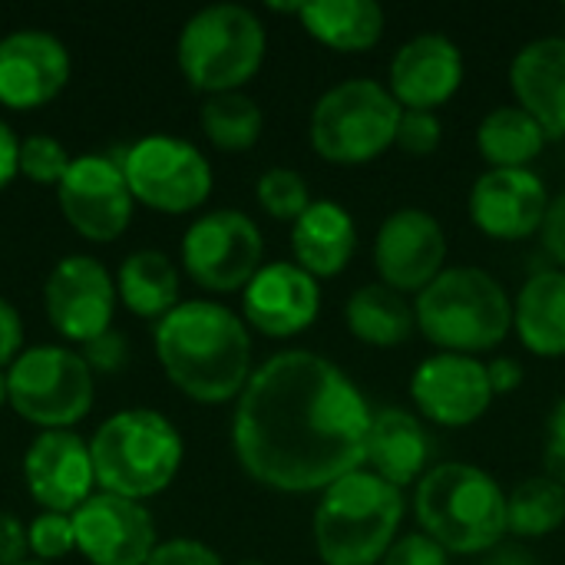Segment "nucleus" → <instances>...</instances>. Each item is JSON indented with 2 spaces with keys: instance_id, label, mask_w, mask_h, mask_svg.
<instances>
[{
  "instance_id": "f257e3e1",
  "label": "nucleus",
  "mask_w": 565,
  "mask_h": 565,
  "mask_svg": "<svg viewBox=\"0 0 565 565\" xmlns=\"http://www.w3.org/2000/svg\"><path fill=\"white\" fill-rule=\"evenodd\" d=\"M374 407L315 351H281L255 367L232 417L242 470L278 493H324L364 467Z\"/></svg>"
},
{
  "instance_id": "f03ea898",
  "label": "nucleus",
  "mask_w": 565,
  "mask_h": 565,
  "mask_svg": "<svg viewBox=\"0 0 565 565\" xmlns=\"http://www.w3.org/2000/svg\"><path fill=\"white\" fill-rule=\"evenodd\" d=\"M156 358L166 377L199 404L238 401L252 381L248 324L218 301H179L156 321Z\"/></svg>"
},
{
  "instance_id": "7ed1b4c3",
  "label": "nucleus",
  "mask_w": 565,
  "mask_h": 565,
  "mask_svg": "<svg viewBox=\"0 0 565 565\" xmlns=\"http://www.w3.org/2000/svg\"><path fill=\"white\" fill-rule=\"evenodd\" d=\"M420 533L450 556H483L500 546L507 530V490L493 473L473 463L447 460L430 467L414 490Z\"/></svg>"
},
{
  "instance_id": "20e7f679",
  "label": "nucleus",
  "mask_w": 565,
  "mask_h": 565,
  "mask_svg": "<svg viewBox=\"0 0 565 565\" xmlns=\"http://www.w3.org/2000/svg\"><path fill=\"white\" fill-rule=\"evenodd\" d=\"M417 331L447 354L480 358L513 331L510 291L477 265L444 268L414 298Z\"/></svg>"
},
{
  "instance_id": "39448f33",
  "label": "nucleus",
  "mask_w": 565,
  "mask_h": 565,
  "mask_svg": "<svg viewBox=\"0 0 565 565\" xmlns=\"http://www.w3.org/2000/svg\"><path fill=\"white\" fill-rule=\"evenodd\" d=\"M404 490L354 470L321 493L315 510V550L324 565H381L404 523Z\"/></svg>"
},
{
  "instance_id": "423d86ee",
  "label": "nucleus",
  "mask_w": 565,
  "mask_h": 565,
  "mask_svg": "<svg viewBox=\"0 0 565 565\" xmlns=\"http://www.w3.org/2000/svg\"><path fill=\"white\" fill-rule=\"evenodd\" d=\"M89 454L103 493L142 503L172 487L182 470L185 444L166 414L129 407L103 420L89 440Z\"/></svg>"
},
{
  "instance_id": "0eeeda50",
  "label": "nucleus",
  "mask_w": 565,
  "mask_h": 565,
  "mask_svg": "<svg viewBox=\"0 0 565 565\" xmlns=\"http://www.w3.org/2000/svg\"><path fill=\"white\" fill-rule=\"evenodd\" d=\"M265 50V23L242 3L202 7L179 33V66L205 96L238 93L262 70Z\"/></svg>"
},
{
  "instance_id": "6e6552de",
  "label": "nucleus",
  "mask_w": 565,
  "mask_h": 565,
  "mask_svg": "<svg viewBox=\"0 0 565 565\" xmlns=\"http://www.w3.org/2000/svg\"><path fill=\"white\" fill-rule=\"evenodd\" d=\"M401 113V103L377 79H344L321 93L311 109V149L331 166H367L394 146Z\"/></svg>"
},
{
  "instance_id": "1a4fd4ad",
  "label": "nucleus",
  "mask_w": 565,
  "mask_h": 565,
  "mask_svg": "<svg viewBox=\"0 0 565 565\" xmlns=\"http://www.w3.org/2000/svg\"><path fill=\"white\" fill-rule=\"evenodd\" d=\"M10 407L40 430H73L93 411V371L73 348L36 344L7 367Z\"/></svg>"
},
{
  "instance_id": "9d476101",
  "label": "nucleus",
  "mask_w": 565,
  "mask_h": 565,
  "mask_svg": "<svg viewBox=\"0 0 565 565\" xmlns=\"http://www.w3.org/2000/svg\"><path fill=\"white\" fill-rule=\"evenodd\" d=\"M119 162L132 199L156 212H195L212 195V166L202 156V149L192 146L189 139L152 132L132 142Z\"/></svg>"
},
{
  "instance_id": "9b49d317",
  "label": "nucleus",
  "mask_w": 565,
  "mask_h": 565,
  "mask_svg": "<svg viewBox=\"0 0 565 565\" xmlns=\"http://www.w3.org/2000/svg\"><path fill=\"white\" fill-rule=\"evenodd\" d=\"M262 228L238 209L199 215L182 238V268L205 291H245V285L262 271Z\"/></svg>"
},
{
  "instance_id": "f8f14e48",
  "label": "nucleus",
  "mask_w": 565,
  "mask_h": 565,
  "mask_svg": "<svg viewBox=\"0 0 565 565\" xmlns=\"http://www.w3.org/2000/svg\"><path fill=\"white\" fill-rule=\"evenodd\" d=\"M56 199L70 228L86 242H116L129 228L136 209L122 162L103 152L76 156L56 185Z\"/></svg>"
},
{
  "instance_id": "ddd939ff",
  "label": "nucleus",
  "mask_w": 565,
  "mask_h": 565,
  "mask_svg": "<svg viewBox=\"0 0 565 565\" xmlns=\"http://www.w3.org/2000/svg\"><path fill=\"white\" fill-rule=\"evenodd\" d=\"M116 278L93 255H66L43 285V308L53 331L73 344H89L113 328Z\"/></svg>"
},
{
  "instance_id": "4468645a",
  "label": "nucleus",
  "mask_w": 565,
  "mask_h": 565,
  "mask_svg": "<svg viewBox=\"0 0 565 565\" xmlns=\"http://www.w3.org/2000/svg\"><path fill=\"white\" fill-rule=\"evenodd\" d=\"M374 268L381 285L417 298L447 268L444 225L417 205L391 212L374 235Z\"/></svg>"
},
{
  "instance_id": "2eb2a0df",
  "label": "nucleus",
  "mask_w": 565,
  "mask_h": 565,
  "mask_svg": "<svg viewBox=\"0 0 565 565\" xmlns=\"http://www.w3.org/2000/svg\"><path fill=\"white\" fill-rule=\"evenodd\" d=\"M493 397L497 394L490 387L487 364L467 354L434 351L417 364L411 377V401L417 417L450 430L477 424L490 411Z\"/></svg>"
},
{
  "instance_id": "dca6fc26",
  "label": "nucleus",
  "mask_w": 565,
  "mask_h": 565,
  "mask_svg": "<svg viewBox=\"0 0 565 565\" xmlns=\"http://www.w3.org/2000/svg\"><path fill=\"white\" fill-rule=\"evenodd\" d=\"M76 550L89 565H146L156 553L152 513L126 497L96 490L76 513Z\"/></svg>"
},
{
  "instance_id": "f3484780",
  "label": "nucleus",
  "mask_w": 565,
  "mask_h": 565,
  "mask_svg": "<svg viewBox=\"0 0 565 565\" xmlns=\"http://www.w3.org/2000/svg\"><path fill=\"white\" fill-rule=\"evenodd\" d=\"M550 189L533 169H487L470 189V218L493 242H523L543 232Z\"/></svg>"
},
{
  "instance_id": "a211bd4d",
  "label": "nucleus",
  "mask_w": 565,
  "mask_h": 565,
  "mask_svg": "<svg viewBox=\"0 0 565 565\" xmlns=\"http://www.w3.org/2000/svg\"><path fill=\"white\" fill-rule=\"evenodd\" d=\"M23 483L43 513L73 516L96 487L89 444L73 430H40L23 454Z\"/></svg>"
},
{
  "instance_id": "6ab92c4d",
  "label": "nucleus",
  "mask_w": 565,
  "mask_h": 565,
  "mask_svg": "<svg viewBox=\"0 0 565 565\" xmlns=\"http://www.w3.org/2000/svg\"><path fill=\"white\" fill-rule=\"evenodd\" d=\"M321 315V285L295 262H271L242 291V321L265 338H298Z\"/></svg>"
},
{
  "instance_id": "aec40b11",
  "label": "nucleus",
  "mask_w": 565,
  "mask_h": 565,
  "mask_svg": "<svg viewBox=\"0 0 565 565\" xmlns=\"http://www.w3.org/2000/svg\"><path fill=\"white\" fill-rule=\"evenodd\" d=\"M70 50L46 30H17L0 40V106L36 109L70 83Z\"/></svg>"
},
{
  "instance_id": "412c9836",
  "label": "nucleus",
  "mask_w": 565,
  "mask_h": 565,
  "mask_svg": "<svg viewBox=\"0 0 565 565\" xmlns=\"http://www.w3.org/2000/svg\"><path fill=\"white\" fill-rule=\"evenodd\" d=\"M463 53L450 36L420 33L394 53L387 89L401 103V109L437 113L457 96V89L463 86Z\"/></svg>"
},
{
  "instance_id": "4be33fe9",
  "label": "nucleus",
  "mask_w": 565,
  "mask_h": 565,
  "mask_svg": "<svg viewBox=\"0 0 565 565\" xmlns=\"http://www.w3.org/2000/svg\"><path fill=\"white\" fill-rule=\"evenodd\" d=\"M430 434L427 424L404 407H381L371 417L367 447H364V470L387 480L397 490L420 483L430 470Z\"/></svg>"
},
{
  "instance_id": "5701e85b",
  "label": "nucleus",
  "mask_w": 565,
  "mask_h": 565,
  "mask_svg": "<svg viewBox=\"0 0 565 565\" xmlns=\"http://www.w3.org/2000/svg\"><path fill=\"white\" fill-rule=\"evenodd\" d=\"M510 86L550 139H565V36H540L510 63Z\"/></svg>"
},
{
  "instance_id": "b1692460",
  "label": "nucleus",
  "mask_w": 565,
  "mask_h": 565,
  "mask_svg": "<svg viewBox=\"0 0 565 565\" xmlns=\"http://www.w3.org/2000/svg\"><path fill=\"white\" fill-rule=\"evenodd\" d=\"M358 252L354 215L331 199H315L298 222H291V262L311 278H338Z\"/></svg>"
},
{
  "instance_id": "393cba45",
  "label": "nucleus",
  "mask_w": 565,
  "mask_h": 565,
  "mask_svg": "<svg viewBox=\"0 0 565 565\" xmlns=\"http://www.w3.org/2000/svg\"><path fill=\"white\" fill-rule=\"evenodd\" d=\"M513 331L536 358H565V271L543 268L513 301Z\"/></svg>"
},
{
  "instance_id": "a878e982",
  "label": "nucleus",
  "mask_w": 565,
  "mask_h": 565,
  "mask_svg": "<svg viewBox=\"0 0 565 565\" xmlns=\"http://www.w3.org/2000/svg\"><path fill=\"white\" fill-rule=\"evenodd\" d=\"M301 26L328 50L367 53L381 43L387 17L374 0H308L298 13Z\"/></svg>"
},
{
  "instance_id": "bb28decb",
  "label": "nucleus",
  "mask_w": 565,
  "mask_h": 565,
  "mask_svg": "<svg viewBox=\"0 0 565 565\" xmlns=\"http://www.w3.org/2000/svg\"><path fill=\"white\" fill-rule=\"evenodd\" d=\"M344 324L361 344L391 351V348L407 344V338L417 331V315H414V301H407V295L381 285V281H371V285H361L348 298Z\"/></svg>"
},
{
  "instance_id": "cd10ccee",
  "label": "nucleus",
  "mask_w": 565,
  "mask_h": 565,
  "mask_svg": "<svg viewBox=\"0 0 565 565\" xmlns=\"http://www.w3.org/2000/svg\"><path fill=\"white\" fill-rule=\"evenodd\" d=\"M550 136L523 106H497L477 126V152L490 169H533Z\"/></svg>"
},
{
  "instance_id": "c85d7f7f",
  "label": "nucleus",
  "mask_w": 565,
  "mask_h": 565,
  "mask_svg": "<svg viewBox=\"0 0 565 565\" xmlns=\"http://www.w3.org/2000/svg\"><path fill=\"white\" fill-rule=\"evenodd\" d=\"M116 295L132 315L162 321L179 305V268L162 252H132L116 271Z\"/></svg>"
},
{
  "instance_id": "c756f323",
  "label": "nucleus",
  "mask_w": 565,
  "mask_h": 565,
  "mask_svg": "<svg viewBox=\"0 0 565 565\" xmlns=\"http://www.w3.org/2000/svg\"><path fill=\"white\" fill-rule=\"evenodd\" d=\"M565 523V487L553 477H526L507 493V530L513 540H546Z\"/></svg>"
},
{
  "instance_id": "7c9ffc66",
  "label": "nucleus",
  "mask_w": 565,
  "mask_h": 565,
  "mask_svg": "<svg viewBox=\"0 0 565 565\" xmlns=\"http://www.w3.org/2000/svg\"><path fill=\"white\" fill-rule=\"evenodd\" d=\"M199 122L205 139L222 152H245L262 139L265 116L262 106L248 93H215L205 96L199 109Z\"/></svg>"
},
{
  "instance_id": "2f4dec72",
  "label": "nucleus",
  "mask_w": 565,
  "mask_h": 565,
  "mask_svg": "<svg viewBox=\"0 0 565 565\" xmlns=\"http://www.w3.org/2000/svg\"><path fill=\"white\" fill-rule=\"evenodd\" d=\"M255 199L275 222H298L301 212L315 202L308 179L288 166H275L262 172L255 182Z\"/></svg>"
},
{
  "instance_id": "473e14b6",
  "label": "nucleus",
  "mask_w": 565,
  "mask_h": 565,
  "mask_svg": "<svg viewBox=\"0 0 565 565\" xmlns=\"http://www.w3.org/2000/svg\"><path fill=\"white\" fill-rule=\"evenodd\" d=\"M73 156L66 146L46 132H33L20 139V175H26L36 185H60L63 175L70 172Z\"/></svg>"
},
{
  "instance_id": "72a5a7b5",
  "label": "nucleus",
  "mask_w": 565,
  "mask_h": 565,
  "mask_svg": "<svg viewBox=\"0 0 565 565\" xmlns=\"http://www.w3.org/2000/svg\"><path fill=\"white\" fill-rule=\"evenodd\" d=\"M26 540H30V553L36 556V563H56V559H63V556H70L76 550L73 516H66V513H40L26 526Z\"/></svg>"
},
{
  "instance_id": "f704fd0d",
  "label": "nucleus",
  "mask_w": 565,
  "mask_h": 565,
  "mask_svg": "<svg viewBox=\"0 0 565 565\" xmlns=\"http://www.w3.org/2000/svg\"><path fill=\"white\" fill-rule=\"evenodd\" d=\"M444 142V122L437 113H424V109H404L401 113V126H397V139L394 146L414 159L434 156Z\"/></svg>"
},
{
  "instance_id": "c9c22d12",
  "label": "nucleus",
  "mask_w": 565,
  "mask_h": 565,
  "mask_svg": "<svg viewBox=\"0 0 565 565\" xmlns=\"http://www.w3.org/2000/svg\"><path fill=\"white\" fill-rule=\"evenodd\" d=\"M381 565H450V553L427 533H401Z\"/></svg>"
},
{
  "instance_id": "e433bc0d",
  "label": "nucleus",
  "mask_w": 565,
  "mask_h": 565,
  "mask_svg": "<svg viewBox=\"0 0 565 565\" xmlns=\"http://www.w3.org/2000/svg\"><path fill=\"white\" fill-rule=\"evenodd\" d=\"M146 565H225L222 556L199 543V540H169V543H159L156 553L149 556Z\"/></svg>"
},
{
  "instance_id": "4c0bfd02",
  "label": "nucleus",
  "mask_w": 565,
  "mask_h": 565,
  "mask_svg": "<svg viewBox=\"0 0 565 565\" xmlns=\"http://www.w3.org/2000/svg\"><path fill=\"white\" fill-rule=\"evenodd\" d=\"M83 361L89 364L93 374H116L126 364V338L119 331H106L99 338H93L89 344H83Z\"/></svg>"
},
{
  "instance_id": "58836bf2",
  "label": "nucleus",
  "mask_w": 565,
  "mask_h": 565,
  "mask_svg": "<svg viewBox=\"0 0 565 565\" xmlns=\"http://www.w3.org/2000/svg\"><path fill=\"white\" fill-rule=\"evenodd\" d=\"M546 477L565 487V397L553 407L550 427H546V454H543Z\"/></svg>"
},
{
  "instance_id": "ea45409f",
  "label": "nucleus",
  "mask_w": 565,
  "mask_h": 565,
  "mask_svg": "<svg viewBox=\"0 0 565 565\" xmlns=\"http://www.w3.org/2000/svg\"><path fill=\"white\" fill-rule=\"evenodd\" d=\"M23 354V321L17 308L0 298V371H7Z\"/></svg>"
},
{
  "instance_id": "a19ab883",
  "label": "nucleus",
  "mask_w": 565,
  "mask_h": 565,
  "mask_svg": "<svg viewBox=\"0 0 565 565\" xmlns=\"http://www.w3.org/2000/svg\"><path fill=\"white\" fill-rule=\"evenodd\" d=\"M543 248L546 255L556 262V268L565 271V192L553 195L550 202V212H546V222H543Z\"/></svg>"
},
{
  "instance_id": "79ce46f5",
  "label": "nucleus",
  "mask_w": 565,
  "mask_h": 565,
  "mask_svg": "<svg viewBox=\"0 0 565 565\" xmlns=\"http://www.w3.org/2000/svg\"><path fill=\"white\" fill-rule=\"evenodd\" d=\"M30 556L26 526L13 513H0V565H20Z\"/></svg>"
},
{
  "instance_id": "37998d69",
  "label": "nucleus",
  "mask_w": 565,
  "mask_h": 565,
  "mask_svg": "<svg viewBox=\"0 0 565 565\" xmlns=\"http://www.w3.org/2000/svg\"><path fill=\"white\" fill-rule=\"evenodd\" d=\"M487 377H490V387L497 397L513 394L523 384V364L516 358H493V361H487Z\"/></svg>"
},
{
  "instance_id": "c03bdc74",
  "label": "nucleus",
  "mask_w": 565,
  "mask_h": 565,
  "mask_svg": "<svg viewBox=\"0 0 565 565\" xmlns=\"http://www.w3.org/2000/svg\"><path fill=\"white\" fill-rule=\"evenodd\" d=\"M20 175V139L0 119V189H7Z\"/></svg>"
},
{
  "instance_id": "a18cd8bd",
  "label": "nucleus",
  "mask_w": 565,
  "mask_h": 565,
  "mask_svg": "<svg viewBox=\"0 0 565 565\" xmlns=\"http://www.w3.org/2000/svg\"><path fill=\"white\" fill-rule=\"evenodd\" d=\"M480 565H540L536 563V556L523 546V543H510V540H503L500 546H493L490 553H483V563Z\"/></svg>"
},
{
  "instance_id": "49530a36",
  "label": "nucleus",
  "mask_w": 565,
  "mask_h": 565,
  "mask_svg": "<svg viewBox=\"0 0 565 565\" xmlns=\"http://www.w3.org/2000/svg\"><path fill=\"white\" fill-rule=\"evenodd\" d=\"M10 404V391H7V371H0V407Z\"/></svg>"
},
{
  "instance_id": "de8ad7c7",
  "label": "nucleus",
  "mask_w": 565,
  "mask_h": 565,
  "mask_svg": "<svg viewBox=\"0 0 565 565\" xmlns=\"http://www.w3.org/2000/svg\"><path fill=\"white\" fill-rule=\"evenodd\" d=\"M238 565H265V563H258V559H248V563H238Z\"/></svg>"
},
{
  "instance_id": "09e8293b",
  "label": "nucleus",
  "mask_w": 565,
  "mask_h": 565,
  "mask_svg": "<svg viewBox=\"0 0 565 565\" xmlns=\"http://www.w3.org/2000/svg\"><path fill=\"white\" fill-rule=\"evenodd\" d=\"M20 565H46V563H36V559H26V563H20Z\"/></svg>"
}]
</instances>
